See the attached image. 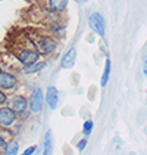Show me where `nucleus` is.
<instances>
[{"mask_svg": "<svg viewBox=\"0 0 147 155\" xmlns=\"http://www.w3.org/2000/svg\"><path fill=\"white\" fill-rule=\"evenodd\" d=\"M38 58H40V53L37 52L36 49H22L18 53V61L24 67H30V65L38 62Z\"/></svg>", "mask_w": 147, "mask_h": 155, "instance_id": "obj_5", "label": "nucleus"}, {"mask_svg": "<svg viewBox=\"0 0 147 155\" xmlns=\"http://www.w3.org/2000/svg\"><path fill=\"white\" fill-rule=\"evenodd\" d=\"M18 86V78L13 75L12 72L0 71V90H8L11 92Z\"/></svg>", "mask_w": 147, "mask_h": 155, "instance_id": "obj_6", "label": "nucleus"}, {"mask_svg": "<svg viewBox=\"0 0 147 155\" xmlns=\"http://www.w3.org/2000/svg\"><path fill=\"white\" fill-rule=\"evenodd\" d=\"M46 102L49 105L50 109H56L58 104H59V92L55 86H50L46 92Z\"/></svg>", "mask_w": 147, "mask_h": 155, "instance_id": "obj_8", "label": "nucleus"}, {"mask_svg": "<svg viewBox=\"0 0 147 155\" xmlns=\"http://www.w3.org/2000/svg\"><path fill=\"white\" fill-rule=\"evenodd\" d=\"M46 65H47L46 62H36V64H33V65H30V67H24L21 72H24V74H34V72H38V71H41V70H44Z\"/></svg>", "mask_w": 147, "mask_h": 155, "instance_id": "obj_12", "label": "nucleus"}, {"mask_svg": "<svg viewBox=\"0 0 147 155\" xmlns=\"http://www.w3.org/2000/svg\"><path fill=\"white\" fill-rule=\"evenodd\" d=\"M143 72H144V75L147 77V53L143 56Z\"/></svg>", "mask_w": 147, "mask_h": 155, "instance_id": "obj_19", "label": "nucleus"}, {"mask_svg": "<svg viewBox=\"0 0 147 155\" xmlns=\"http://www.w3.org/2000/svg\"><path fill=\"white\" fill-rule=\"evenodd\" d=\"M52 130H49L44 136V151H43V155H52V151H53V139H52Z\"/></svg>", "mask_w": 147, "mask_h": 155, "instance_id": "obj_13", "label": "nucleus"}, {"mask_svg": "<svg viewBox=\"0 0 147 155\" xmlns=\"http://www.w3.org/2000/svg\"><path fill=\"white\" fill-rule=\"evenodd\" d=\"M88 25H90L91 31H94L97 36H100V37L105 36L106 24H105V19H103V16L100 13H97V12L91 13L90 18H88Z\"/></svg>", "mask_w": 147, "mask_h": 155, "instance_id": "obj_4", "label": "nucleus"}, {"mask_svg": "<svg viewBox=\"0 0 147 155\" xmlns=\"http://www.w3.org/2000/svg\"><path fill=\"white\" fill-rule=\"evenodd\" d=\"M16 120H18V114L11 107L8 105L0 107V127H5V129L12 127Z\"/></svg>", "mask_w": 147, "mask_h": 155, "instance_id": "obj_3", "label": "nucleus"}, {"mask_svg": "<svg viewBox=\"0 0 147 155\" xmlns=\"http://www.w3.org/2000/svg\"><path fill=\"white\" fill-rule=\"evenodd\" d=\"M36 50L40 53V56H47V55H52L56 48H58V41L52 37L46 36V37H41L38 38L36 43Z\"/></svg>", "mask_w": 147, "mask_h": 155, "instance_id": "obj_1", "label": "nucleus"}, {"mask_svg": "<svg viewBox=\"0 0 147 155\" xmlns=\"http://www.w3.org/2000/svg\"><path fill=\"white\" fill-rule=\"evenodd\" d=\"M19 152V143L16 140H9L3 146V154L5 155H18Z\"/></svg>", "mask_w": 147, "mask_h": 155, "instance_id": "obj_11", "label": "nucleus"}, {"mask_svg": "<svg viewBox=\"0 0 147 155\" xmlns=\"http://www.w3.org/2000/svg\"><path fill=\"white\" fill-rule=\"evenodd\" d=\"M8 107H11L16 114H24L28 108V99L22 95H15L11 97V101H8Z\"/></svg>", "mask_w": 147, "mask_h": 155, "instance_id": "obj_7", "label": "nucleus"}, {"mask_svg": "<svg viewBox=\"0 0 147 155\" xmlns=\"http://www.w3.org/2000/svg\"><path fill=\"white\" fill-rule=\"evenodd\" d=\"M75 59H77V50L74 48H71L63 56H62L61 59V67L62 68H72L74 65H75Z\"/></svg>", "mask_w": 147, "mask_h": 155, "instance_id": "obj_9", "label": "nucleus"}, {"mask_svg": "<svg viewBox=\"0 0 147 155\" xmlns=\"http://www.w3.org/2000/svg\"><path fill=\"white\" fill-rule=\"evenodd\" d=\"M44 105V95H43V90L41 89H34L31 92V95L28 97V108L33 114H38L41 112Z\"/></svg>", "mask_w": 147, "mask_h": 155, "instance_id": "obj_2", "label": "nucleus"}, {"mask_svg": "<svg viewBox=\"0 0 147 155\" xmlns=\"http://www.w3.org/2000/svg\"><path fill=\"white\" fill-rule=\"evenodd\" d=\"M86 146H87V139L86 137H84V139H81L80 142L77 143V149H78V151H83Z\"/></svg>", "mask_w": 147, "mask_h": 155, "instance_id": "obj_18", "label": "nucleus"}, {"mask_svg": "<svg viewBox=\"0 0 147 155\" xmlns=\"http://www.w3.org/2000/svg\"><path fill=\"white\" fill-rule=\"evenodd\" d=\"M36 151H37V146L34 145V146H30V148H27V149H25V151L21 155H33L34 152H36Z\"/></svg>", "mask_w": 147, "mask_h": 155, "instance_id": "obj_17", "label": "nucleus"}, {"mask_svg": "<svg viewBox=\"0 0 147 155\" xmlns=\"http://www.w3.org/2000/svg\"><path fill=\"white\" fill-rule=\"evenodd\" d=\"M66 6H68V0H49L47 2V8L53 13L63 12L66 9Z\"/></svg>", "mask_w": 147, "mask_h": 155, "instance_id": "obj_10", "label": "nucleus"}, {"mask_svg": "<svg viewBox=\"0 0 147 155\" xmlns=\"http://www.w3.org/2000/svg\"><path fill=\"white\" fill-rule=\"evenodd\" d=\"M80 2H86V0H80Z\"/></svg>", "mask_w": 147, "mask_h": 155, "instance_id": "obj_21", "label": "nucleus"}, {"mask_svg": "<svg viewBox=\"0 0 147 155\" xmlns=\"http://www.w3.org/2000/svg\"><path fill=\"white\" fill-rule=\"evenodd\" d=\"M109 75H110V61L108 59V61H106V64H105V70H103L102 81H100L102 87H105V86L108 84V81H109Z\"/></svg>", "mask_w": 147, "mask_h": 155, "instance_id": "obj_14", "label": "nucleus"}, {"mask_svg": "<svg viewBox=\"0 0 147 155\" xmlns=\"http://www.w3.org/2000/svg\"><path fill=\"white\" fill-rule=\"evenodd\" d=\"M6 143H8V140H6V139H5V137H3V136L0 134V148H3V146H5Z\"/></svg>", "mask_w": 147, "mask_h": 155, "instance_id": "obj_20", "label": "nucleus"}, {"mask_svg": "<svg viewBox=\"0 0 147 155\" xmlns=\"http://www.w3.org/2000/svg\"><path fill=\"white\" fill-rule=\"evenodd\" d=\"M93 131V121L91 120H88V121H86L84 123V127H83V133L86 134V136H88L90 133Z\"/></svg>", "mask_w": 147, "mask_h": 155, "instance_id": "obj_15", "label": "nucleus"}, {"mask_svg": "<svg viewBox=\"0 0 147 155\" xmlns=\"http://www.w3.org/2000/svg\"><path fill=\"white\" fill-rule=\"evenodd\" d=\"M8 95L3 92V90H0V107H3V105H6L8 104Z\"/></svg>", "mask_w": 147, "mask_h": 155, "instance_id": "obj_16", "label": "nucleus"}]
</instances>
